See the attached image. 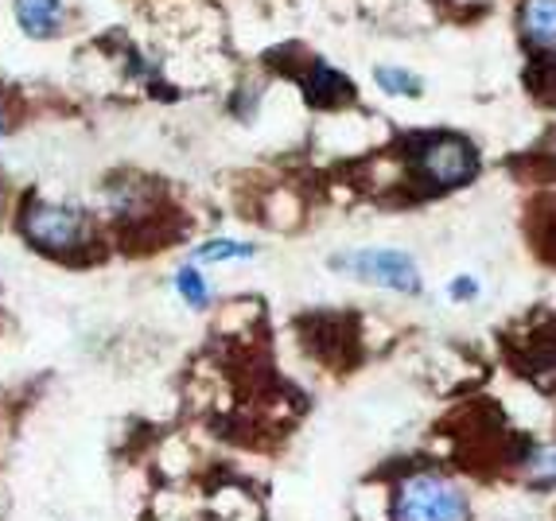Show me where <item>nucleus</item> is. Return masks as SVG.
I'll use <instances>...</instances> for the list:
<instances>
[{
	"label": "nucleus",
	"mask_w": 556,
	"mask_h": 521,
	"mask_svg": "<svg viewBox=\"0 0 556 521\" xmlns=\"http://www.w3.org/2000/svg\"><path fill=\"white\" fill-rule=\"evenodd\" d=\"M9 132H12V105L0 98V140L9 137Z\"/></svg>",
	"instance_id": "13"
},
{
	"label": "nucleus",
	"mask_w": 556,
	"mask_h": 521,
	"mask_svg": "<svg viewBox=\"0 0 556 521\" xmlns=\"http://www.w3.org/2000/svg\"><path fill=\"white\" fill-rule=\"evenodd\" d=\"M538 475L545 479V483H553V479H556V447H548L545 456H541V463H538Z\"/></svg>",
	"instance_id": "11"
},
{
	"label": "nucleus",
	"mask_w": 556,
	"mask_h": 521,
	"mask_svg": "<svg viewBox=\"0 0 556 521\" xmlns=\"http://www.w3.org/2000/svg\"><path fill=\"white\" fill-rule=\"evenodd\" d=\"M24 242L43 257H83L93 245V218L75 203H55V199H28L16 218Z\"/></svg>",
	"instance_id": "1"
},
{
	"label": "nucleus",
	"mask_w": 556,
	"mask_h": 521,
	"mask_svg": "<svg viewBox=\"0 0 556 521\" xmlns=\"http://www.w3.org/2000/svg\"><path fill=\"white\" fill-rule=\"evenodd\" d=\"M257 245L238 242V238H211L195 250V265H223V260H250Z\"/></svg>",
	"instance_id": "9"
},
{
	"label": "nucleus",
	"mask_w": 556,
	"mask_h": 521,
	"mask_svg": "<svg viewBox=\"0 0 556 521\" xmlns=\"http://www.w3.org/2000/svg\"><path fill=\"white\" fill-rule=\"evenodd\" d=\"M331 269L346 272L354 280H366V284H378V289L405 292V296H420L425 280H420L417 260L401 250H351L339 253L331 260Z\"/></svg>",
	"instance_id": "4"
},
{
	"label": "nucleus",
	"mask_w": 556,
	"mask_h": 521,
	"mask_svg": "<svg viewBox=\"0 0 556 521\" xmlns=\"http://www.w3.org/2000/svg\"><path fill=\"white\" fill-rule=\"evenodd\" d=\"M12 16L28 39H63L71 31V0H12Z\"/></svg>",
	"instance_id": "5"
},
{
	"label": "nucleus",
	"mask_w": 556,
	"mask_h": 521,
	"mask_svg": "<svg viewBox=\"0 0 556 521\" xmlns=\"http://www.w3.org/2000/svg\"><path fill=\"white\" fill-rule=\"evenodd\" d=\"M413 171L428 191H455L475 179L479 171V152L471 140L455 137V132H432L417 140L413 149Z\"/></svg>",
	"instance_id": "2"
},
{
	"label": "nucleus",
	"mask_w": 556,
	"mask_h": 521,
	"mask_svg": "<svg viewBox=\"0 0 556 521\" xmlns=\"http://www.w3.org/2000/svg\"><path fill=\"white\" fill-rule=\"evenodd\" d=\"M393 518L397 521H467L471 506L467 494L444 475H408L397 486V503H393Z\"/></svg>",
	"instance_id": "3"
},
{
	"label": "nucleus",
	"mask_w": 556,
	"mask_h": 521,
	"mask_svg": "<svg viewBox=\"0 0 556 521\" xmlns=\"http://www.w3.org/2000/svg\"><path fill=\"white\" fill-rule=\"evenodd\" d=\"M374 82H378L381 93H390V98H420L425 93V82L413 71H405V66H378Z\"/></svg>",
	"instance_id": "10"
},
{
	"label": "nucleus",
	"mask_w": 556,
	"mask_h": 521,
	"mask_svg": "<svg viewBox=\"0 0 556 521\" xmlns=\"http://www.w3.org/2000/svg\"><path fill=\"white\" fill-rule=\"evenodd\" d=\"M172 284H176L179 300H184L191 312H206V307H211V280L203 277V265H195V260L179 265Z\"/></svg>",
	"instance_id": "8"
},
{
	"label": "nucleus",
	"mask_w": 556,
	"mask_h": 521,
	"mask_svg": "<svg viewBox=\"0 0 556 521\" xmlns=\"http://www.w3.org/2000/svg\"><path fill=\"white\" fill-rule=\"evenodd\" d=\"M518 28L538 51L556 55V0H521Z\"/></svg>",
	"instance_id": "7"
},
{
	"label": "nucleus",
	"mask_w": 556,
	"mask_h": 521,
	"mask_svg": "<svg viewBox=\"0 0 556 521\" xmlns=\"http://www.w3.org/2000/svg\"><path fill=\"white\" fill-rule=\"evenodd\" d=\"M452 296H455V300H471V296H475V280H471V277H459V280L452 284Z\"/></svg>",
	"instance_id": "12"
},
{
	"label": "nucleus",
	"mask_w": 556,
	"mask_h": 521,
	"mask_svg": "<svg viewBox=\"0 0 556 521\" xmlns=\"http://www.w3.org/2000/svg\"><path fill=\"white\" fill-rule=\"evenodd\" d=\"M304 93L312 105H327V110H334V105H343L354 98V86L346 75H339L334 66L327 63H312L304 75Z\"/></svg>",
	"instance_id": "6"
}]
</instances>
